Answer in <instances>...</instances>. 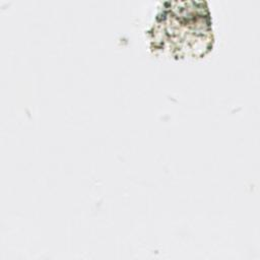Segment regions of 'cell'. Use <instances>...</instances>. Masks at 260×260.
<instances>
[{
  "label": "cell",
  "instance_id": "1",
  "mask_svg": "<svg viewBox=\"0 0 260 260\" xmlns=\"http://www.w3.org/2000/svg\"><path fill=\"white\" fill-rule=\"evenodd\" d=\"M149 34L152 48L173 57L205 55L213 42L206 2H165Z\"/></svg>",
  "mask_w": 260,
  "mask_h": 260
}]
</instances>
